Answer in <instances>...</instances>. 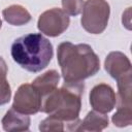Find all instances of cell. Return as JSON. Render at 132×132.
I'll list each match as a JSON object with an SVG mask.
<instances>
[{
    "mask_svg": "<svg viewBox=\"0 0 132 132\" xmlns=\"http://www.w3.org/2000/svg\"><path fill=\"white\" fill-rule=\"evenodd\" d=\"M57 60L66 82H79L95 75L100 69V60L93 48L86 43L69 41L58 45Z\"/></svg>",
    "mask_w": 132,
    "mask_h": 132,
    "instance_id": "6da1fadb",
    "label": "cell"
},
{
    "mask_svg": "<svg viewBox=\"0 0 132 132\" xmlns=\"http://www.w3.org/2000/svg\"><path fill=\"white\" fill-rule=\"evenodd\" d=\"M84 89V81H65L60 89L56 88L42 97L40 110L66 122L70 127V131H77L80 124L78 116L81 108Z\"/></svg>",
    "mask_w": 132,
    "mask_h": 132,
    "instance_id": "7a4b0ae2",
    "label": "cell"
},
{
    "mask_svg": "<svg viewBox=\"0 0 132 132\" xmlns=\"http://www.w3.org/2000/svg\"><path fill=\"white\" fill-rule=\"evenodd\" d=\"M13 61L29 72H39L52 61L54 51L51 41L40 33H29L16 38L11 44Z\"/></svg>",
    "mask_w": 132,
    "mask_h": 132,
    "instance_id": "3957f363",
    "label": "cell"
},
{
    "mask_svg": "<svg viewBox=\"0 0 132 132\" xmlns=\"http://www.w3.org/2000/svg\"><path fill=\"white\" fill-rule=\"evenodd\" d=\"M81 11L80 24L88 33L100 34L106 29L110 7L105 0H87Z\"/></svg>",
    "mask_w": 132,
    "mask_h": 132,
    "instance_id": "277c9868",
    "label": "cell"
},
{
    "mask_svg": "<svg viewBox=\"0 0 132 132\" xmlns=\"http://www.w3.org/2000/svg\"><path fill=\"white\" fill-rule=\"evenodd\" d=\"M70 24L68 14L61 8H51L39 15L38 30L50 37H57L67 30Z\"/></svg>",
    "mask_w": 132,
    "mask_h": 132,
    "instance_id": "5b68a950",
    "label": "cell"
},
{
    "mask_svg": "<svg viewBox=\"0 0 132 132\" xmlns=\"http://www.w3.org/2000/svg\"><path fill=\"white\" fill-rule=\"evenodd\" d=\"M41 102L42 97L38 91L31 84H23L14 95L11 107L28 116L35 114L40 110Z\"/></svg>",
    "mask_w": 132,
    "mask_h": 132,
    "instance_id": "8992f818",
    "label": "cell"
},
{
    "mask_svg": "<svg viewBox=\"0 0 132 132\" xmlns=\"http://www.w3.org/2000/svg\"><path fill=\"white\" fill-rule=\"evenodd\" d=\"M90 104L94 110L107 113L111 111L117 103V96L113 89L107 84H98L90 92Z\"/></svg>",
    "mask_w": 132,
    "mask_h": 132,
    "instance_id": "52a82bcc",
    "label": "cell"
},
{
    "mask_svg": "<svg viewBox=\"0 0 132 132\" xmlns=\"http://www.w3.org/2000/svg\"><path fill=\"white\" fill-rule=\"evenodd\" d=\"M104 68L116 80L128 74H132L131 62L122 52H110L104 61Z\"/></svg>",
    "mask_w": 132,
    "mask_h": 132,
    "instance_id": "ba28073f",
    "label": "cell"
},
{
    "mask_svg": "<svg viewBox=\"0 0 132 132\" xmlns=\"http://www.w3.org/2000/svg\"><path fill=\"white\" fill-rule=\"evenodd\" d=\"M4 131H28L30 127V117L22 113L14 108H10L6 111L1 121Z\"/></svg>",
    "mask_w": 132,
    "mask_h": 132,
    "instance_id": "9c48e42d",
    "label": "cell"
},
{
    "mask_svg": "<svg viewBox=\"0 0 132 132\" xmlns=\"http://www.w3.org/2000/svg\"><path fill=\"white\" fill-rule=\"evenodd\" d=\"M60 81V74L57 70L51 69L44 72L43 74L37 76L33 82L31 84L41 95V97H44L46 94L55 90Z\"/></svg>",
    "mask_w": 132,
    "mask_h": 132,
    "instance_id": "30bf717a",
    "label": "cell"
},
{
    "mask_svg": "<svg viewBox=\"0 0 132 132\" xmlns=\"http://www.w3.org/2000/svg\"><path fill=\"white\" fill-rule=\"evenodd\" d=\"M108 126V117L97 110L89 111L86 118L80 121L77 131H102Z\"/></svg>",
    "mask_w": 132,
    "mask_h": 132,
    "instance_id": "8fae6325",
    "label": "cell"
},
{
    "mask_svg": "<svg viewBox=\"0 0 132 132\" xmlns=\"http://www.w3.org/2000/svg\"><path fill=\"white\" fill-rule=\"evenodd\" d=\"M2 15L4 20L12 26H23L31 21L30 12L22 5L12 4L3 9Z\"/></svg>",
    "mask_w": 132,
    "mask_h": 132,
    "instance_id": "7c38bea8",
    "label": "cell"
},
{
    "mask_svg": "<svg viewBox=\"0 0 132 132\" xmlns=\"http://www.w3.org/2000/svg\"><path fill=\"white\" fill-rule=\"evenodd\" d=\"M131 75L128 74L118 79V99L119 106L132 107L131 104Z\"/></svg>",
    "mask_w": 132,
    "mask_h": 132,
    "instance_id": "4fadbf2b",
    "label": "cell"
},
{
    "mask_svg": "<svg viewBox=\"0 0 132 132\" xmlns=\"http://www.w3.org/2000/svg\"><path fill=\"white\" fill-rule=\"evenodd\" d=\"M39 130L43 131V132H48V131L61 132V131H65V130L70 131V127L66 122H64L54 116H48L46 119H44L43 121L40 122Z\"/></svg>",
    "mask_w": 132,
    "mask_h": 132,
    "instance_id": "5bb4252c",
    "label": "cell"
},
{
    "mask_svg": "<svg viewBox=\"0 0 132 132\" xmlns=\"http://www.w3.org/2000/svg\"><path fill=\"white\" fill-rule=\"evenodd\" d=\"M111 121L117 127L130 126L132 124V107L118 106V109L112 116Z\"/></svg>",
    "mask_w": 132,
    "mask_h": 132,
    "instance_id": "9a60e30c",
    "label": "cell"
},
{
    "mask_svg": "<svg viewBox=\"0 0 132 132\" xmlns=\"http://www.w3.org/2000/svg\"><path fill=\"white\" fill-rule=\"evenodd\" d=\"M84 0H62L63 10L68 14L75 16L82 10Z\"/></svg>",
    "mask_w": 132,
    "mask_h": 132,
    "instance_id": "2e32d148",
    "label": "cell"
},
{
    "mask_svg": "<svg viewBox=\"0 0 132 132\" xmlns=\"http://www.w3.org/2000/svg\"><path fill=\"white\" fill-rule=\"evenodd\" d=\"M10 97H11V90L6 79V76L0 75V105H4L8 103Z\"/></svg>",
    "mask_w": 132,
    "mask_h": 132,
    "instance_id": "e0dca14e",
    "label": "cell"
},
{
    "mask_svg": "<svg viewBox=\"0 0 132 132\" xmlns=\"http://www.w3.org/2000/svg\"><path fill=\"white\" fill-rule=\"evenodd\" d=\"M7 74V65L2 57H0V75L6 76Z\"/></svg>",
    "mask_w": 132,
    "mask_h": 132,
    "instance_id": "ac0fdd59",
    "label": "cell"
},
{
    "mask_svg": "<svg viewBox=\"0 0 132 132\" xmlns=\"http://www.w3.org/2000/svg\"><path fill=\"white\" fill-rule=\"evenodd\" d=\"M1 26H2V22H1V20H0V29H1Z\"/></svg>",
    "mask_w": 132,
    "mask_h": 132,
    "instance_id": "d6986e66",
    "label": "cell"
}]
</instances>
